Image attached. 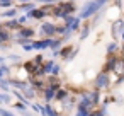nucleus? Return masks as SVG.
<instances>
[]
</instances>
